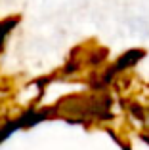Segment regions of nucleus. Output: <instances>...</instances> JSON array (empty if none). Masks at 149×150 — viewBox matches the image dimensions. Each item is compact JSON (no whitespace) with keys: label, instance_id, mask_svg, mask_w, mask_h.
Returning <instances> with one entry per match:
<instances>
[]
</instances>
